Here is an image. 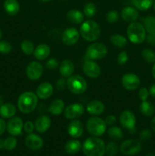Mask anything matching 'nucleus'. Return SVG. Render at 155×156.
Here are the masks:
<instances>
[{"mask_svg":"<svg viewBox=\"0 0 155 156\" xmlns=\"http://www.w3.org/2000/svg\"><path fill=\"white\" fill-rule=\"evenodd\" d=\"M143 26L146 32L151 34H155V17L153 15L146 17L143 21Z\"/></svg>","mask_w":155,"mask_h":156,"instance_id":"obj_31","label":"nucleus"},{"mask_svg":"<svg viewBox=\"0 0 155 156\" xmlns=\"http://www.w3.org/2000/svg\"><path fill=\"white\" fill-rule=\"evenodd\" d=\"M145 41H147V43L149 44V45L155 47V34H148L146 36Z\"/></svg>","mask_w":155,"mask_h":156,"instance_id":"obj_48","label":"nucleus"},{"mask_svg":"<svg viewBox=\"0 0 155 156\" xmlns=\"http://www.w3.org/2000/svg\"><path fill=\"white\" fill-rule=\"evenodd\" d=\"M4 148V140L0 139V149H3Z\"/></svg>","mask_w":155,"mask_h":156,"instance_id":"obj_53","label":"nucleus"},{"mask_svg":"<svg viewBox=\"0 0 155 156\" xmlns=\"http://www.w3.org/2000/svg\"><path fill=\"white\" fill-rule=\"evenodd\" d=\"M12 50L10 43L6 41H0V53L2 54H8Z\"/></svg>","mask_w":155,"mask_h":156,"instance_id":"obj_40","label":"nucleus"},{"mask_svg":"<svg viewBox=\"0 0 155 156\" xmlns=\"http://www.w3.org/2000/svg\"><path fill=\"white\" fill-rule=\"evenodd\" d=\"M140 111L141 114L146 117H150L155 112V107L151 102L144 101L140 105Z\"/></svg>","mask_w":155,"mask_h":156,"instance_id":"obj_29","label":"nucleus"},{"mask_svg":"<svg viewBox=\"0 0 155 156\" xmlns=\"http://www.w3.org/2000/svg\"><path fill=\"white\" fill-rule=\"evenodd\" d=\"M141 56H142L144 60L148 63H154L155 62V52L151 49H144L141 51Z\"/></svg>","mask_w":155,"mask_h":156,"instance_id":"obj_35","label":"nucleus"},{"mask_svg":"<svg viewBox=\"0 0 155 156\" xmlns=\"http://www.w3.org/2000/svg\"><path fill=\"white\" fill-rule=\"evenodd\" d=\"M104 142L98 137L93 136L87 139L83 143L82 150L86 156H103L105 155Z\"/></svg>","mask_w":155,"mask_h":156,"instance_id":"obj_1","label":"nucleus"},{"mask_svg":"<svg viewBox=\"0 0 155 156\" xmlns=\"http://www.w3.org/2000/svg\"><path fill=\"white\" fill-rule=\"evenodd\" d=\"M79 33L85 41L94 42L99 39L101 30L100 25L96 21L93 20H87L81 23Z\"/></svg>","mask_w":155,"mask_h":156,"instance_id":"obj_2","label":"nucleus"},{"mask_svg":"<svg viewBox=\"0 0 155 156\" xmlns=\"http://www.w3.org/2000/svg\"><path fill=\"white\" fill-rule=\"evenodd\" d=\"M80 33L75 27H68L63 31L62 35V41L65 45L72 46L78 41Z\"/></svg>","mask_w":155,"mask_h":156,"instance_id":"obj_13","label":"nucleus"},{"mask_svg":"<svg viewBox=\"0 0 155 156\" xmlns=\"http://www.w3.org/2000/svg\"><path fill=\"white\" fill-rule=\"evenodd\" d=\"M74 71V65L70 59H64L59 64V73L64 78H68L72 76Z\"/></svg>","mask_w":155,"mask_h":156,"instance_id":"obj_22","label":"nucleus"},{"mask_svg":"<svg viewBox=\"0 0 155 156\" xmlns=\"http://www.w3.org/2000/svg\"><path fill=\"white\" fill-rule=\"evenodd\" d=\"M53 94V87L50 82H43L37 87L36 91V94L38 98L42 100H46L51 97Z\"/></svg>","mask_w":155,"mask_h":156,"instance_id":"obj_18","label":"nucleus"},{"mask_svg":"<svg viewBox=\"0 0 155 156\" xmlns=\"http://www.w3.org/2000/svg\"><path fill=\"white\" fill-rule=\"evenodd\" d=\"M138 16H139V12H138V9H135V7L127 6L121 11V17L122 20L129 24L134 22V21H136V20L138 18Z\"/></svg>","mask_w":155,"mask_h":156,"instance_id":"obj_19","label":"nucleus"},{"mask_svg":"<svg viewBox=\"0 0 155 156\" xmlns=\"http://www.w3.org/2000/svg\"><path fill=\"white\" fill-rule=\"evenodd\" d=\"M17 143H18L17 139L14 136H12L4 140V148L6 150H13L17 146Z\"/></svg>","mask_w":155,"mask_h":156,"instance_id":"obj_38","label":"nucleus"},{"mask_svg":"<svg viewBox=\"0 0 155 156\" xmlns=\"http://www.w3.org/2000/svg\"><path fill=\"white\" fill-rule=\"evenodd\" d=\"M16 108L13 104L5 103L0 107V116L4 119H9L15 117Z\"/></svg>","mask_w":155,"mask_h":156,"instance_id":"obj_25","label":"nucleus"},{"mask_svg":"<svg viewBox=\"0 0 155 156\" xmlns=\"http://www.w3.org/2000/svg\"><path fill=\"white\" fill-rule=\"evenodd\" d=\"M122 84L125 89L128 91H135L140 86L141 81L136 74L126 73L122 77Z\"/></svg>","mask_w":155,"mask_h":156,"instance_id":"obj_9","label":"nucleus"},{"mask_svg":"<svg viewBox=\"0 0 155 156\" xmlns=\"http://www.w3.org/2000/svg\"><path fill=\"white\" fill-rule=\"evenodd\" d=\"M67 86V81L65 80V78L62 77L59 79L56 82V88L59 91H63L65 87Z\"/></svg>","mask_w":155,"mask_h":156,"instance_id":"obj_46","label":"nucleus"},{"mask_svg":"<svg viewBox=\"0 0 155 156\" xmlns=\"http://www.w3.org/2000/svg\"><path fill=\"white\" fill-rule=\"evenodd\" d=\"M134 7L140 11H146L153 4V0H132Z\"/></svg>","mask_w":155,"mask_h":156,"instance_id":"obj_33","label":"nucleus"},{"mask_svg":"<svg viewBox=\"0 0 155 156\" xmlns=\"http://www.w3.org/2000/svg\"><path fill=\"white\" fill-rule=\"evenodd\" d=\"M38 104V97L33 91H25L18 99V108L21 113L30 114L36 109Z\"/></svg>","mask_w":155,"mask_h":156,"instance_id":"obj_3","label":"nucleus"},{"mask_svg":"<svg viewBox=\"0 0 155 156\" xmlns=\"http://www.w3.org/2000/svg\"><path fill=\"white\" fill-rule=\"evenodd\" d=\"M129 59V56L126 51H122L119 53L117 56V62L119 66H123L128 62Z\"/></svg>","mask_w":155,"mask_h":156,"instance_id":"obj_41","label":"nucleus"},{"mask_svg":"<svg viewBox=\"0 0 155 156\" xmlns=\"http://www.w3.org/2000/svg\"><path fill=\"white\" fill-rule=\"evenodd\" d=\"M65 110V103L62 99H55L48 108V112L53 116H59Z\"/></svg>","mask_w":155,"mask_h":156,"instance_id":"obj_24","label":"nucleus"},{"mask_svg":"<svg viewBox=\"0 0 155 156\" xmlns=\"http://www.w3.org/2000/svg\"><path fill=\"white\" fill-rule=\"evenodd\" d=\"M67 88L74 94H81L88 88L86 80L80 75H72L68 78Z\"/></svg>","mask_w":155,"mask_h":156,"instance_id":"obj_6","label":"nucleus"},{"mask_svg":"<svg viewBox=\"0 0 155 156\" xmlns=\"http://www.w3.org/2000/svg\"><path fill=\"white\" fill-rule=\"evenodd\" d=\"M59 66V61L56 58L49 59L46 62V67L49 69H55Z\"/></svg>","mask_w":155,"mask_h":156,"instance_id":"obj_44","label":"nucleus"},{"mask_svg":"<svg viewBox=\"0 0 155 156\" xmlns=\"http://www.w3.org/2000/svg\"><path fill=\"white\" fill-rule=\"evenodd\" d=\"M107 133L109 138L112 140H114V141H118V140H122L123 137L122 130L119 127L114 126V125L111 126L108 129Z\"/></svg>","mask_w":155,"mask_h":156,"instance_id":"obj_32","label":"nucleus"},{"mask_svg":"<svg viewBox=\"0 0 155 156\" xmlns=\"http://www.w3.org/2000/svg\"><path fill=\"white\" fill-rule=\"evenodd\" d=\"M138 98H139V99L141 101H147V98H148L149 95H150L149 90L146 88H140L139 91H138Z\"/></svg>","mask_w":155,"mask_h":156,"instance_id":"obj_42","label":"nucleus"},{"mask_svg":"<svg viewBox=\"0 0 155 156\" xmlns=\"http://www.w3.org/2000/svg\"><path fill=\"white\" fill-rule=\"evenodd\" d=\"M84 112L83 105L80 103H73L67 106L64 110V116L69 120H74L80 117Z\"/></svg>","mask_w":155,"mask_h":156,"instance_id":"obj_12","label":"nucleus"},{"mask_svg":"<svg viewBox=\"0 0 155 156\" xmlns=\"http://www.w3.org/2000/svg\"><path fill=\"white\" fill-rule=\"evenodd\" d=\"M43 73V67L40 62L37 61H33L27 66L26 75L27 78L32 81L39 79Z\"/></svg>","mask_w":155,"mask_h":156,"instance_id":"obj_11","label":"nucleus"},{"mask_svg":"<svg viewBox=\"0 0 155 156\" xmlns=\"http://www.w3.org/2000/svg\"><path fill=\"white\" fill-rule=\"evenodd\" d=\"M119 18V12L115 10H110L109 12H107L106 15V21L109 24H114L117 22Z\"/></svg>","mask_w":155,"mask_h":156,"instance_id":"obj_39","label":"nucleus"},{"mask_svg":"<svg viewBox=\"0 0 155 156\" xmlns=\"http://www.w3.org/2000/svg\"><path fill=\"white\" fill-rule=\"evenodd\" d=\"M24 143L27 149L33 151H36L40 149L43 146V140L40 136L34 133H29L26 136Z\"/></svg>","mask_w":155,"mask_h":156,"instance_id":"obj_16","label":"nucleus"},{"mask_svg":"<svg viewBox=\"0 0 155 156\" xmlns=\"http://www.w3.org/2000/svg\"><path fill=\"white\" fill-rule=\"evenodd\" d=\"M110 42L118 48H124L127 45L128 40L123 35L115 34L110 37Z\"/></svg>","mask_w":155,"mask_h":156,"instance_id":"obj_30","label":"nucleus"},{"mask_svg":"<svg viewBox=\"0 0 155 156\" xmlns=\"http://www.w3.org/2000/svg\"><path fill=\"white\" fill-rule=\"evenodd\" d=\"M88 114L92 116H99L103 113L105 110V105L101 101L93 100L88 104L86 108Z\"/></svg>","mask_w":155,"mask_h":156,"instance_id":"obj_21","label":"nucleus"},{"mask_svg":"<svg viewBox=\"0 0 155 156\" xmlns=\"http://www.w3.org/2000/svg\"><path fill=\"white\" fill-rule=\"evenodd\" d=\"M84 15L88 18H91L95 15L97 12V7L93 2H88L84 6Z\"/></svg>","mask_w":155,"mask_h":156,"instance_id":"obj_36","label":"nucleus"},{"mask_svg":"<svg viewBox=\"0 0 155 156\" xmlns=\"http://www.w3.org/2000/svg\"><path fill=\"white\" fill-rule=\"evenodd\" d=\"M61 1H63V2H65V1H68V0H61Z\"/></svg>","mask_w":155,"mask_h":156,"instance_id":"obj_58","label":"nucleus"},{"mask_svg":"<svg viewBox=\"0 0 155 156\" xmlns=\"http://www.w3.org/2000/svg\"><path fill=\"white\" fill-rule=\"evenodd\" d=\"M50 54V46L46 44H40L36 46L33 51V56L37 60H44L47 59Z\"/></svg>","mask_w":155,"mask_h":156,"instance_id":"obj_23","label":"nucleus"},{"mask_svg":"<svg viewBox=\"0 0 155 156\" xmlns=\"http://www.w3.org/2000/svg\"><path fill=\"white\" fill-rule=\"evenodd\" d=\"M149 93H150V95L151 96V97L155 98V84H153V85L150 87V88H149Z\"/></svg>","mask_w":155,"mask_h":156,"instance_id":"obj_50","label":"nucleus"},{"mask_svg":"<svg viewBox=\"0 0 155 156\" xmlns=\"http://www.w3.org/2000/svg\"><path fill=\"white\" fill-rule=\"evenodd\" d=\"M105 123L108 126H113L116 123V117L114 115H108L105 119Z\"/></svg>","mask_w":155,"mask_h":156,"instance_id":"obj_47","label":"nucleus"},{"mask_svg":"<svg viewBox=\"0 0 155 156\" xmlns=\"http://www.w3.org/2000/svg\"><path fill=\"white\" fill-rule=\"evenodd\" d=\"M106 126L105 120L98 116H93L87 121L86 127L88 133L94 136L99 137L105 133L106 131Z\"/></svg>","mask_w":155,"mask_h":156,"instance_id":"obj_5","label":"nucleus"},{"mask_svg":"<svg viewBox=\"0 0 155 156\" xmlns=\"http://www.w3.org/2000/svg\"><path fill=\"white\" fill-rule=\"evenodd\" d=\"M2 32L1 29H0V41H1L2 39Z\"/></svg>","mask_w":155,"mask_h":156,"instance_id":"obj_55","label":"nucleus"},{"mask_svg":"<svg viewBox=\"0 0 155 156\" xmlns=\"http://www.w3.org/2000/svg\"><path fill=\"white\" fill-rule=\"evenodd\" d=\"M35 47L33 43L28 40H24L21 44V50L27 56H30L33 53Z\"/></svg>","mask_w":155,"mask_h":156,"instance_id":"obj_34","label":"nucleus"},{"mask_svg":"<svg viewBox=\"0 0 155 156\" xmlns=\"http://www.w3.org/2000/svg\"><path fill=\"white\" fill-rule=\"evenodd\" d=\"M150 127H151V129L153 131H155V116L153 117L151 121H150Z\"/></svg>","mask_w":155,"mask_h":156,"instance_id":"obj_51","label":"nucleus"},{"mask_svg":"<svg viewBox=\"0 0 155 156\" xmlns=\"http://www.w3.org/2000/svg\"><path fill=\"white\" fill-rule=\"evenodd\" d=\"M83 133V124L80 120L74 119L70 122L68 126V133L70 136L74 139H78L81 136Z\"/></svg>","mask_w":155,"mask_h":156,"instance_id":"obj_17","label":"nucleus"},{"mask_svg":"<svg viewBox=\"0 0 155 156\" xmlns=\"http://www.w3.org/2000/svg\"><path fill=\"white\" fill-rule=\"evenodd\" d=\"M119 123L122 127L129 129V130H132L135 129V123H136V118L135 116L132 111H124L120 114Z\"/></svg>","mask_w":155,"mask_h":156,"instance_id":"obj_14","label":"nucleus"},{"mask_svg":"<svg viewBox=\"0 0 155 156\" xmlns=\"http://www.w3.org/2000/svg\"><path fill=\"white\" fill-rule=\"evenodd\" d=\"M141 150V143L137 140H125L120 146V151L125 155H135Z\"/></svg>","mask_w":155,"mask_h":156,"instance_id":"obj_8","label":"nucleus"},{"mask_svg":"<svg viewBox=\"0 0 155 156\" xmlns=\"http://www.w3.org/2000/svg\"><path fill=\"white\" fill-rule=\"evenodd\" d=\"M23 128H24L23 120L19 117H12L7 123L8 132H9V134L14 136L21 135V133H22Z\"/></svg>","mask_w":155,"mask_h":156,"instance_id":"obj_15","label":"nucleus"},{"mask_svg":"<svg viewBox=\"0 0 155 156\" xmlns=\"http://www.w3.org/2000/svg\"><path fill=\"white\" fill-rule=\"evenodd\" d=\"M107 47L104 44L95 42L90 44L86 50V57L91 60H100L107 54Z\"/></svg>","mask_w":155,"mask_h":156,"instance_id":"obj_7","label":"nucleus"},{"mask_svg":"<svg viewBox=\"0 0 155 156\" xmlns=\"http://www.w3.org/2000/svg\"><path fill=\"white\" fill-rule=\"evenodd\" d=\"M153 10H154V12H155V2H154V3H153Z\"/></svg>","mask_w":155,"mask_h":156,"instance_id":"obj_57","label":"nucleus"},{"mask_svg":"<svg viewBox=\"0 0 155 156\" xmlns=\"http://www.w3.org/2000/svg\"><path fill=\"white\" fill-rule=\"evenodd\" d=\"M152 75H153V77L155 79V62L153 63V67H152Z\"/></svg>","mask_w":155,"mask_h":156,"instance_id":"obj_52","label":"nucleus"},{"mask_svg":"<svg viewBox=\"0 0 155 156\" xmlns=\"http://www.w3.org/2000/svg\"><path fill=\"white\" fill-rule=\"evenodd\" d=\"M24 129L27 133H32L35 129L34 123L32 121H30V120L26 121L25 123H24Z\"/></svg>","mask_w":155,"mask_h":156,"instance_id":"obj_45","label":"nucleus"},{"mask_svg":"<svg viewBox=\"0 0 155 156\" xmlns=\"http://www.w3.org/2000/svg\"><path fill=\"white\" fill-rule=\"evenodd\" d=\"M81 148V144L78 140H71L67 142L65 145V151L68 154L74 155L78 153Z\"/></svg>","mask_w":155,"mask_h":156,"instance_id":"obj_28","label":"nucleus"},{"mask_svg":"<svg viewBox=\"0 0 155 156\" xmlns=\"http://www.w3.org/2000/svg\"><path fill=\"white\" fill-rule=\"evenodd\" d=\"M146 156H154V155L153 153H148Z\"/></svg>","mask_w":155,"mask_h":156,"instance_id":"obj_56","label":"nucleus"},{"mask_svg":"<svg viewBox=\"0 0 155 156\" xmlns=\"http://www.w3.org/2000/svg\"><path fill=\"white\" fill-rule=\"evenodd\" d=\"M51 123V120L48 116L40 115L35 120V129L40 133H44L50 129Z\"/></svg>","mask_w":155,"mask_h":156,"instance_id":"obj_20","label":"nucleus"},{"mask_svg":"<svg viewBox=\"0 0 155 156\" xmlns=\"http://www.w3.org/2000/svg\"><path fill=\"white\" fill-rule=\"evenodd\" d=\"M119 150V146L115 142H110L105 148V154L107 156H114L117 154Z\"/></svg>","mask_w":155,"mask_h":156,"instance_id":"obj_37","label":"nucleus"},{"mask_svg":"<svg viewBox=\"0 0 155 156\" xmlns=\"http://www.w3.org/2000/svg\"><path fill=\"white\" fill-rule=\"evenodd\" d=\"M40 1L43 2H50L51 0H40Z\"/></svg>","mask_w":155,"mask_h":156,"instance_id":"obj_54","label":"nucleus"},{"mask_svg":"<svg viewBox=\"0 0 155 156\" xmlns=\"http://www.w3.org/2000/svg\"><path fill=\"white\" fill-rule=\"evenodd\" d=\"M3 8L9 15H15L19 12L20 5L17 0H5Z\"/></svg>","mask_w":155,"mask_h":156,"instance_id":"obj_27","label":"nucleus"},{"mask_svg":"<svg viewBox=\"0 0 155 156\" xmlns=\"http://www.w3.org/2000/svg\"><path fill=\"white\" fill-rule=\"evenodd\" d=\"M127 37L129 41L135 44H142L146 39V30L142 24L137 21L130 23L127 27Z\"/></svg>","mask_w":155,"mask_h":156,"instance_id":"obj_4","label":"nucleus"},{"mask_svg":"<svg viewBox=\"0 0 155 156\" xmlns=\"http://www.w3.org/2000/svg\"><path fill=\"white\" fill-rule=\"evenodd\" d=\"M7 128V124L2 118H0V136L2 135Z\"/></svg>","mask_w":155,"mask_h":156,"instance_id":"obj_49","label":"nucleus"},{"mask_svg":"<svg viewBox=\"0 0 155 156\" xmlns=\"http://www.w3.org/2000/svg\"><path fill=\"white\" fill-rule=\"evenodd\" d=\"M82 69L84 73L91 79H97L101 73L100 66L91 59H87L84 61L82 66Z\"/></svg>","mask_w":155,"mask_h":156,"instance_id":"obj_10","label":"nucleus"},{"mask_svg":"<svg viewBox=\"0 0 155 156\" xmlns=\"http://www.w3.org/2000/svg\"><path fill=\"white\" fill-rule=\"evenodd\" d=\"M67 18L74 24H80L83 23L84 15L78 9H71L67 13Z\"/></svg>","mask_w":155,"mask_h":156,"instance_id":"obj_26","label":"nucleus"},{"mask_svg":"<svg viewBox=\"0 0 155 156\" xmlns=\"http://www.w3.org/2000/svg\"><path fill=\"white\" fill-rule=\"evenodd\" d=\"M151 136V132H150V130H149V129H147L141 130L139 134V138L141 141H148L149 140H150Z\"/></svg>","mask_w":155,"mask_h":156,"instance_id":"obj_43","label":"nucleus"}]
</instances>
